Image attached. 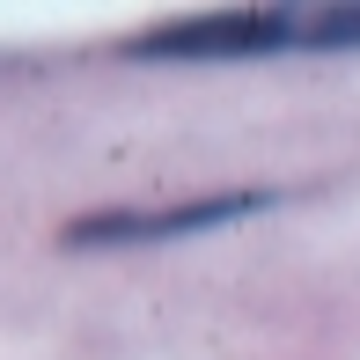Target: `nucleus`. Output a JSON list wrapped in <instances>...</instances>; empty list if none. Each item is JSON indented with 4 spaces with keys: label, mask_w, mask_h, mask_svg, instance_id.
<instances>
[{
    "label": "nucleus",
    "mask_w": 360,
    "mask_h": 360,
    "mask_svg": "<svg viewBox=\"0 0 360 360\" xmlns=\"http://www.w3.org/2000/svg\"><path fill=\"white\" fill-rule=\"evenodd\" d=\"M272 52H360V8H236L125 44V59H272Z\"/></svg>",
    "instance_id": "obj_1"
},
{
    "label": "nucleus",
    "mask_w": 360,
    "mask_h": 360,
    "mask_svg": "<svg viewBox=\"0 0 360 360\" xmlns=\"http://www.w3.org/2000/svg\"><path fill=\"white\" fill-rule=\"evenodd\" d=\"M280 206L272 191H221V199H191V206H110V214H81L67 228V250H133V243H176V236H206V228L250 221Z\"/></svg>",
    "instance_id": "obj_2"
}]
</instances>
